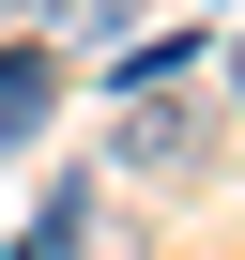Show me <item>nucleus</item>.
Segmentation results:
<instances>
[{"label":"nucleus","mask_w":245,"mask_h":260,"mask_svg":"<svg viewBox=\"0 0 245 260\" xmlns=\"http://www.w3.org/2000/svg\"><path fill=\"white\" fill-rule=\"evenodd\" d=\"M215 153V107L169 92V61H138V107H122V169H199Z\"/></svg>","instance_id":"obj_1"},{"label":"nucleus","mask_w":245,"mask_h":260,"mask_svg":"<svg viewBox=\"0 0 245 260\" xmlns=\"http://www.w3.org/2000/svg\"><path fill=\"white\" fill-rule=\"evenodd\" d=\"M46 92H62V61H46V46H0V138H31Z\"/></svg>","instance_id":"obj_2"},{"label":"nucleus","mask_w":245,"mask_h":260,"mask_svg":"<svg viewBox=\"0 0 245 260\" xmlns=\"http://www.w3.org/2000/svg\"><path fill=\"white\" fill-rule=\"evenodd\" d=\"M77 245H92V184H62V199L16 230V260H77Z\"/></svg>","instance_id":"obj_3"},{"label":"nucleus","mask_w":245,"mask_h":260,"mask_svg":"<svg viewBox=\"0 0 245 260\" xmlns=\"http://www.w3.org/2000/svg\"><path fill=\"white\" fill-rule=\"evenodd\" d=\"M230 92H245V46H230Z\"/></svg>","instance_id":"obj_4"}]
</instances>
